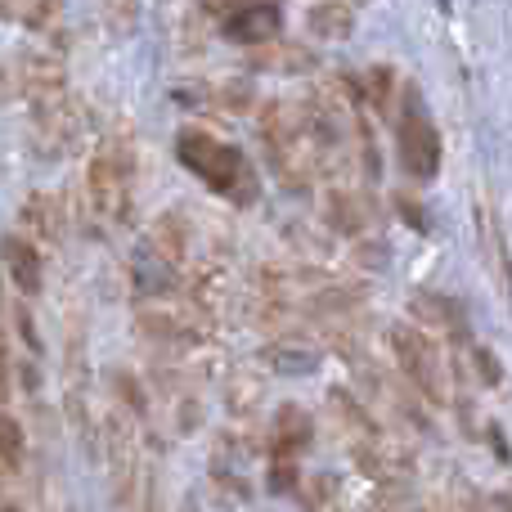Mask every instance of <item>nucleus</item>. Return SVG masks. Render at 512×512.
Listing matches in <instances>:
<instances>
[{"label": "nucleus", "mask_w": 512, "mask_h": 512, "mask_svg": "<svg viewBox=\"0 0 512 512\" xmlns=\"http://www.w3.org/2000/svg\"><path fill=\"white\" fill-rule=\"evenodd\" d=\"M176 158H180V167L194 171L212 194L230 198V203H239V207L256 203V171L248 167V158H243L234 144L216 140L212 131H180Z\"/></svg>", "instance_id": "obj_1"}, {"label": "nucleus", "mask_w": 512, "mask_h": 512, "mask_svg": "<svg viewBox=\"0 0 512 512\" xmlns=\"http://www.w3.org/2000/svg\"><path fill=\"white\" fill-rule=\"evenodd\" d=\"M135 198V153L122 135L95 144L86 167V203L99 225H122Z\"/></svg>", "instance_id": "obj_2"}, {"label": "nucleus", "mask_w": 512, "mask_h": 512, "mask_svg": "<svg viewBox=\"0 0 512 512\" xmlns=\"http://www.w3.org/2000/svg\"><path fill=\"white\" fill-rule=\"evenodd\" d=\"M391 346H396V364L409 378V387H418L427 400L441 405L445 400V364H441V351L432 346V337L414 333V328H396V333H391Z\"/></svg>", "instance_id": "obj_3"}, {"label": "nucleus", "mask_w": 512, "mask_h": 512, "mask_svg": "<svg viewBox=\"0 0 512 512\" xmlns=\"http://www.w3.org/2000/svg\"><path fill=\"white\" fill-rule=\"evenodd\" d=\"M0 270H5V279L14 283L23 297H36L41 279H45V256L32 239H23V234H5V239H0Z\"/></svg>", "instance_id": "obj_4"}, {"label": "nucleus", "mask_w": 512, "mask_h": 512, "mask_svg": "<svg viewBox=\"0 0 512 512\" xmlns=\"http://www.w3.org/2000/svg\"><path fill=\"white\" fill-rule=\"evenodd\" d=\"M279 23L283 18L270 0H243V5H234L230 14H225V32H230L234 41H248V45L270 41V36L279 32Z\"/></svg>", "instance_id": "obj_5"}, {"label": "nucleus", "mask_w": 512, "mask_h": 512, "mask_svg": "<svg viewBox=\"0 0 512 512\" xmlns=\"http://www.w3.org/2000/svg\"><path fill=\"white\" fill-rule=\"evenodd\" d=\"M436 153H441V144H436V131L427 126V117L409 113L405 126H400V158H405L409 176H432Z\"/></svg>", "instance_id": "obj_6"}, {"label": "nucleus", "mask_w": 512, "mask_h": 512, "mask_svg": "<svg viewBox=\"0 0 512 512\" xmlns=\"http://www.w3.org/2000/svg\"><path fill=\"white\" fill-rule=\"evenodd\" d=\"M23 225H27L23 239H32V243H50V239H54V230H59L50 198H45V194H32V198H27V203H23Z\"/></svg>", "instance_id": "obj_7"}, {"label": "nucleus", "mask_w": 512, "mask_h": 512, "mask_svg": "<svg viewBox=\"0 0 512 512\" xmlns=\"http://www.w3.org/2000/svg\"><path fill=\"white\" fill-rule=\"evenodd\" d=\"M23 450H27V441H23L18 418L14 414H0V481L14 477V472L23 468Z\"/></svg>", "instance_id": "obj_8"}, {"label": "nucleus", "mask_w": 512, "mask_h": 512, "mask_svg": "<svg viewBox=\"0 0 512 512\" xmlns=\"http://www.w3.org/2000/svg\"><path fill=\"white\" fill-rule=\"evenodd\" d=\"M9 387H14V342L5 328V310H0V400L9 396Z\"/></svg>", "instance_id": "obj_9"}, {"label": "nucleus", "mask_w": 512, "mask_h": 512, "mask_svg": "<svg viewBox=\"0 0 512 512\" xmlns=\"http://www.w3.org/2000/svg\"><path fill=\"white\" fill-rule=\"evenodd\" d=\"M59 14H63V0H32V5H27V18H32V27H50Z\"/></svg>", "instance_id": "obj_10"}]
</instances>
